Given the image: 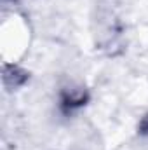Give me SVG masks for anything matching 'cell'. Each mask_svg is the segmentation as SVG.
I'll use <instances>...</instances> for the list:
<instances>
[{
  "label": "cell",
  "mask_w": 148,
  "mask_h": 150,
  "mask_svg": "<svg viewBox=\"0 0 148 150\" xmlns=\"http://www.w3.org/2000/svg\"><path fill=\"white\" fill-rule=\"evenodd\" d=\"M85 100L87 96L82 93V91H66L63 93V98H61V107L66 113H72L75 108H80L82 105H85Z\"/></svg>",
  "instance_id": "obj_1"
},
{
  "label": "cell",
  "mask_w": 148,
  "mask_h": 150,
  "mask_svg": "<svg viewBox=\"0 0 148 150\" xmlns=\"http://www.w3.org/2000/svg\"><path fill=\"white\" fill-rule=\"evenodd\" d=\"M4 80L7 86H21L25 80H26V74L23 70H19L18 67H5L4 68Z\"/></svg>",
  "instance_id": "obj_2"
},
{
  "label": "cell",
  "mask_w": 148,
  "mask_h": 150,
  "mask_svg": "<svg viewBox=\"0 0 148 150\" xmlns=\"http://www.w3.org/2000/svg\"><path fill=\"white\" fill-rule=\"evenodd\" d=\"M140 134L148 136V113L141 119V122H140Z\"/></svg>",
  "instance_id": "obj_3"
}]
</instances>
